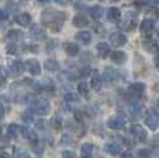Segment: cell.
Here are the masks:
<instances>
[{"label": "cell", "mask_w": 159, "mask_h": 158, "mask_svg": "<svg viewBox=\"0 0 159 158\" xmlns=\"http://www.w3.org/2000/svg\"><path fill=\"white\" fill-rule=\"evenodd\" d=\"M66 16L63 12L60 11H52V10H47L42 13V23L51 29L53 32L60 31L64 20H66Z\"/></svg>", "instance_id": "6da1fadb"}, {"label": "cell", "mask_w": 159, "mask_h": 158, "mask_svg": "<svg viewBox=\"0 0 159 158\" xmlns=\"http://www.w3.org/2000/svg\"><path fill=\"white\" fill-rule=\"evenodd\" d=\"M50 108H51V105L49 100L44 98L36 99L32 104V111L38 115H47L50 112Z\"/></svg>", "instance_id": "7a4b0ae2"}, {"label": "cell", "mask_w": 159, "mask_h": 158, "mask_svg": "<svg viewBox=\"0 0 159 158\" xmlns=\"http://www.w3.org/2000/svg\"><path fill=\"white\" fill-rule=\"evenodd\" d=\"M145 125L151 130L156 131L159 127V115L154 109H148L145 114Z\"/></svg>", "instance_id": "3957f363"}, {"label": "cell", "mask_w": 159, "mask_h": 158, "mask_svg": "<svg viewBox=\"0 0 159 158\" xmlns=\"http://www.w3.org/2000/svg\"><path fill=\"white\" fill-rule=\"evenodd\" d=\"M125 125H126V120L121 115H113L107 121V126L111 130H122Z\"/></svg>", "instance_id": "277c9868"}, {"label": "cell", "mask_w": 159, "mask_h": 158, "mask_svg": "<svg viewBox=\"0 0 159 158\" xmlns=\"http://www.w3.org/2000/svg\"><path fill=\"white\" fill-rule=\"evenodd\" d=\"M129 133L133 138H135L138 142L144 143L147 139V133L144 130V127H141L140 125H132L129 127Z\"/></svg>", "instance_id": "5b68a950"}, {"label": "cell", "mask_w": 159, "mask_h": 158, "mask_svg": "<svg viewBox=\"0 0 159 158\" xmlns=\"http://www.w3.org/2000/svg\"><path fill=\"white\" fill-rule=\"evenodd\" d=\"M145 89H146V86L144 85V83H141V82H137V83H133V85L129 86L128 92H129L131 98L138 99V98H140V96L144 94Z\"/></svg>", "instance_id": "8992f818"}, {"label": "cell", "mask_w": 159, "mask_h": 158, "mask_svg": "<svg viewBox=\"0 0 159 158\" xmlns=\"http://www.w3.org/2000/svg\"><path fill=\"white\" fill-rule=\"evenodd\" d=\"M25 67H26V69L29 70V72L31 75H33V76H38V75H40V72H42L39 62L34 58L27 59L26 62H25Z\"/></svg>", "instance_id": "52a82bcc"}, {"label": "cell", "mask_w": 159, "mask_h": 158, "mask_svg": "<svg viewBox=\"0 0 159 158\" xmlns=\"http://www.w3.org/2000/svg\"><path fill=\"white\" fill-rule=\"evenodd\" d=\"M153 29H154V21L152 19H145L143 20L141 25H140V31H141V35L148 38L153 32Z\"/></svg>", "instance_id": "ba28073f"}, {"label": "cell", "mask_w": 159, "mask_h": 158, "mask_svg": "<svg viewBox=\"0 0 159 158\" xmlns=\"http://www.w3.org/2000/svg\"><path fill=\"white\" fill-rule=\"evenodd\" d=\"M109 40H111L112 45L115 46V48H119V46L125 45V44L127 43V37L125 36V35H122L121 32L112 33L111 37H109Z\"/></svg>", "instance_id": "9c48e42d"}, {"label": "cell", "mask_w": 159, "mask_h": 158, "mask_svg": "<svg viewBox=\"0 0 159 158\" xmlns=\"http://www.w3.org/2000/svg\"><path fill=\"white\" fill-rule=\"evenodd\" d=\"M24 70H25V66L20 61H14L13 63L10 66V68H8V74L12 77H17V76L21 75L24 72Z\"/></svg>", "instance_id": "30bf717a"}, {"label": "cell", "mask_w": 159, "mask_h": 158, "mask_svg": "<svg viewBox=\"0 0 159 158\" xmlns=\"http://www.w3.org/2000/svg\"><path fill=\"white\" fill-rule=\"evenodd\" d=\"M30 36L32 37L33 40H44L47 37V32L43 27H40L38 24H34L31 26L30 29Z\"/></svg>", "instance_id": "8fae6325"}, {"label": "cell", "mask_w": 159, "mask_h": 158, "mask_svg": "<svg viewBox=\"0 0 159 158\" xmlns=\"http://www.w3.org/2000/svg\"><path fill=\"white\" fill-rule=\"evenodd\" d=\"M20 132L23 134V137L25 139H27L29 142H32V143H36L38 140V137L36 134V132L31 130L30 127H26V126H20Z\"/></svg>", "instance_id": "7c38bea8"}, {"label": "cell", "mask_w": 159, "mask_h": 158, "mask_svg": "<svg viewBox=\"0 0 159 158\" xmlns=\"http://www.w3.org/2000/svg\"><path fill=\"white\" fill-rule=\"evenodd\" d=\"M111 58L112 61L115 63V64H119V66H122L125 62L127 61V55L124 51H120V50H116V51H113L112 55H111Z\"/></svg>", "instance_id": "4fadbf2b"}, {"label": "cell", "mask_w": 159, "mask_h": 158, "mask_svg": "<svg viewBox=\"0 0 159 158\" xmlns=\"http://www.w3.org/2000/svg\"><path fill=\"white\" fill-rule=\"evenodd\" d=\"M103 77H105V80H106L107 82H115L116 80L119 79V74H118V72L115 69L108 67V68H106V70H105Z\"/></svg>", "instance_id": "5bb4252c"}, {"label": "cell", "mask_w": 159, "mask_h": 158, "mask_svg": "<svg viewBox=\"0 0 159 158\" xmlns=\"http://www.w3.org/2000/svg\"><path fill=\"white\" fill-rule=\"evenodd\" d=\"M92 88L95 92H100L102 88V77L98 72H95L92 76Z\"/></svg>", "instance_id": "9a60e30c"}, {"label": "cell", "mask_w": 159, "mask_h": 158, "mask_svg": "<svg viewBox=\"0 0 159 158\" xmlns=\"http://www.w3.org/2000/svg\"><path fill=\"white\" fill-rule=\"evenodd\" d=\"M75 38L76 40L81 42L82 44H89L92 42V33L89 31H81V32L76 33Z\"/></svg>", "instance_id": "2e32d148"}, {"label": "cell", "mask_w": 159, "mask_h": 158, "mask_svg": "<svg viewBox=\"0 0 159 158\" xmlns=\"http://www.w3.org/2000/svg\"><path fill=\"white\" fill-rule=\"evenodd\" d=\"M94 151V146L90 143H84L81 146V156L82 158H92Z\"/></svg>", "instance_id": "e0dca14e"}, {"label": "cell", "mask_w": 159, "mask_h": 158, "mask_svg": "<svg viewBox=\"0 0 159 158\" xmlns=\"http://www.w3.org/2000/svg\"><path fill=\"white\" fill-rule=\"evenodd\" d=\"M107 18L111 20V21H113V23L119 21L120 18H121V12H120V10L116 8V7L109 8V10H108V13H107Z\"/></svg>", "instance_id": "ac0fdd59"}, {"label": "cell", "mask_w": 159, "mask_h": 158, "mask_svg": "<svg viewBox=\"0 0 159 158\" xmlns=\"http://www.w3.org/2000/svg\"><path fill=\"white\" fill-rule=\"evenodd\" d=\"M105 151L107 153H109V155H112V156H118V155L121 153V149H120V146L118 144L109 143V144L105 145Z\"/></svg>", "instance_id": "d6986e66"}, {"label": "cell", "mask_w": 159, "mask_h": 158, "mask_svg": "<svg viewBox=\"0 0 159 158\" xmlns=\"http://www.w3.org/2000/svg\"><path fill=\"white\" fill-rule=\"evenodd\" d=\"M16 21H17V24H19L20 26L26 27L29 26V24L31 21V17L27 13H20L16 17Z\"/></svg>", "instance_id": "ffe728a7"}, {"label": "cell", "mask_w": 159, "mask_h": 158, "mask_svg": "<svg viewBox=\"0 0 159 158\" xmlns=\"http://www.w3.org/2000/svg\"><path fill=\"white\" fill-rule=\"evenodd\" d=\"M73 24H74V26L82 29V27H86L87 25L89 24V21L87 19V17L82 16V14H79V16H75V18H74V20H73Z\"/></svg>", "instance_id": "44dd1931"}, {"label": "cell", "mask_w": 159, "mask_h": 158, "mask_svg": "<svg viewBox=\"0 0 159 158\" xmlns=\"http://www.w3.org/2000/svg\"><path fill=\"white\" fill-rule=\"evenodd\" d=\"M44 67L48 72H57L60 69V63L53 58H49L44 62Z\"/></svg>", "instance_id": "7402d4cb"}, {"label": "cell", "mask_w": 159, "mask_h": 158, "mask_svg": "<svg viewBox=\"0 0 159 158\" xmlns=\"http://www.w3.org/2000/svg\"><path fill=\"white\" fill-rule=\"evenodd\" d=\"M64 49H66V53L69 55V56H71V57H74V56H76L77 53H80V48L77 44H75V43H66V45H64Z\"/></svg>", "instance_id": "603a6c76"}, {"label": "cell", "mask_w": 159, "mask_h": 158, "mask_svg": "<svg viewBox=\"0 0 159 158\" xmlns=\"http://www.w3.org/2000/svg\"><path fill=\"white\" fill-rule=\"evenodd\" d=\"M96 50H98V53H99L100 56H101L102 58H105V57H107V55L109 53V51H111V48H109V45H108L107 43L101 42V43H99V44L96 45Z\"/></svg>", "instance_id": "cb8c5ba5"}, {"label": "cell", "mask_w": 159, "mask_h": 158, "mask_svg": "<svg viewBox=\"0 0 159 158\" xmlns=\"http://www.w3.org/2000/svg\"><path fill=\"white\" fill-rule=\"evenodd\" d=\"M90 14H92L93 19H95V20L101 19L102 16H103V8L101 6H94L93 8L90 10Z\"/></svg>", "instance_id": "d4e9b609"}, {"label": "cell", "mask_w": 159, "mask_h": 158, "mask_svg": "<svg viewBox=\"0 0 159 158\" xmlns=\"http://www.w3.org/2000/svg\"><path fill=\"white\" fill-rule=\"evenodd\" d=\"M64 100L66 102H71V104H80L81 102V98L76 93H66L64 95Z\"/></svg>", "instance_id": "484cf974"}, {"label": "cell", "mask_w": 159, "mask_h": 158, "mask_svg": "<svg viewBox=\"0 0 159 158\" xmlns=\"http://www.w3.org/2000/svg\"><path fill=\"white\" fill-rule=\"evenodd\" d=\"M18 131H19V128L16 124H10L7 126V136H8V138H16L17 134H18Z\"/></svg>", "instance_id": "4316f807"}, {"label": "cell", "mask_w": 159, "mask_h": 158, "mask_svg": "<svg viewBox=\"0 0 159 158\" xmlns=\"http://www.w3.org/2000/svg\"><path fill=\"white\" fill-rule=\"evenodd\" d=\"M77 91L79 93L82 95V96H87L88 94H89V88H88V85H87V82H80L79 85H77Z\"/></svg>", "instance_id": "83f0119b"}, {"label": "cell", "mask_w": 159, "mask_h": 158, "mask_svg": "<svg viewBox=\"0 0 159 158\" xmlns=\"http://www.w3.org/2000/svg\"><path fill=\"white\" fill-rule=\"evenodd\" d=\"M21 35L23 33L20 32V31H18V30H10L6 35V38L8 40H17Z\"/></svg>", "instance_id": "f1b7e54d"}, {"label": "cell", "mask_w": 159, "mask_h": 158, "mask_svg": "<svg viewBox=\"0 0 159 158\" xmlns=\"http://www.w3.org/2000/svg\"><path fill=\"white\" fill-rule=\"evenodd\" d=\"M129 112H131V114H132L133 117H138V115H140V113H141V105L137 104V102L133 104V105H131Z\"/></svg>", "instance_id": "f546056e"}, {"label": "cell", "mask_w": 159, "mask_h": 158, "mask_svg": "<svg viewBox=\"0 0 159 158\" xmlns=\"http://www.w3.org/2000/svg\"><path fill=\"white\" fill-rule=\"evenodd\" d=\"M51 126H52L55 130H61V127H62V119L61 117L58 115H55L52 119H51Z\"/></svg>", "instance_id": "4dcf8cb0"}, {"label": "cell", "mask_w": 159, "mask_h": 158, "mask_svg": "<svg viewBox=\"0 0 159 158\" xmlns=\"http://www.w3.org/2000/svg\"><path fill=\"white\" fill-rule=\"evenodd\" d=\"M5 86H6V72L0 66V88H4Z\"/></svg>", "instance_id": "1f68e13d"}, {"label": "cell", "mask_w": 159, "mask_h": 158, "mask_svg": "<svg viewBox=\"0 0 159 158\" xmlns=\"http://www.w3.org/2000/svg\"><path fill=\"white\" fill-rule=\"evenodd\" d=\"M145 46H146V49L148 50V51H154L156 49H157V44L153 42V40H150V37L147 38V40L145 42Z\"/></svg>", "instance_id": "d6a6232c"}, {"label": "cell", "mask_w": 159, "mask_h": 158, "mask_svg": "<svg viewBox=\"0 0 159 158\" xmlns=\"http://www.w3.org/2000/svg\"><path fill=\"white\" fill-rule=\"evenodd\" d=\"M138 156H139L140 158H150L151 157V151L147 150V149H143V150H139Z\"/></svg>", "instance_id": "836d02e7"}, {"label": "cell", "mask_w": 159, "mask_h": 158, "mask_svg": "<svg viewBox=\"0 0 159 158\" xmlns=\"http://www.w3.org/2000/svg\"><path fill=\"white\" fill-rule=\"evenodd\" d=\"M16 158H31V157H30L29 152H26L25 150H23V149H19V150H17V156H16Z\"/></svg>", "instance_id": "e575fe53"}, {"label": "cell", "mask_w": 159, "mask_h": 158, "mask_svg": "<svg viewBox=\"0 0 159 158\" xmlns=\"http://www.w3.org/2000/svg\"><path fill=\"white\" fill-rule=\"evenodd\" d=\"M32 149H33V152H34V153H37V155H42V153L44 152V146H42L39 143L33 145Z\"/></svg>", "instance_id": "d590c367"}, {"label": "cell", "mask_w": 159, "mask_h": 158, "mask_svg": "<svg viewBox=\"0 0 159 158\" xmlns=\"http://www.w3.org/2000/svg\"><path fill=\"white\" fill-rule=\"evenodd\" d=\"M21 118H23V121H25V123H31L32 121V115L29 112L23 113L21 114Z\"/></svg>", "instance_id": "8d00e7d4"}, {"label": "cell", "mask_w": 159, "mask_h": 158, "mask_svg": "<svg viewBox=\"0 0 159 158\" xmlns=\"http://www.w3.org/2000/svg\"><path fill=\"white\" fill-rule=\"evenodd\" d=\"M62 157L63 158H75L76 157V155H75V152H73V151H63L62 152Z\"/></svg>", "instance_id": "74e56055"}, {"label": "cell", "mask_w": 159, "mask_h": 158, "mask_svg": "<svg viewBox=\"0 0 159 158\" xmlns=\"http://www.w3.org/2000/svg\"><path fill=\"white\" fill-rule=\"evenodd\" d=\"M55 1L61 6H68V5H70L73 2V0H55Z\"/></svg>", "instance_id": "f35d334b"}, {"label": "cell", "mask_w": 159, "mask_h": 158, "mask_svg": "<svg viewBox=\"0 0 159 158\" xmlns=\"http://www.w3.org/2000/svg\"><path fill=\"white\" fill-rule=\"evenodd\" d=\"M16 51H17V46H16V44L11 43V44H8V45H7V53H14Z\"/></svg>", "instance_id": "ab89813d"}, {"label": "cell", "mask_w": 159, "mask_h": 158, "mask_svg": "<svg viewBox=\"0 0 159 158\" xmlns=\"http://www.w3.org/2000/svg\"><path fill=\"white\" fill-rule=\"evenodd\" d=\"M5 117V108H4V106L0 104V120H2Z\"/></svg>", "instance_id": "60d3db41"}, {"label": "cell", "mask_w": 159, "mask_h": 158, "mask_svg": "<svg viewBox=\"0 0 159 158\" xmlns=\"http://www.w3.org/2000/svg\"><path fill=\"white\" fill-rule=\"evenodd\" d=\"M70 142H71V139H70V137H69L68 134H64V136L62 137V143H68V144H69Z\"/></svg>", "instance_id": "b9f144b4"}, {"label": "cell", "mask_w": 159, "mask_h": 158, "mask_svg": "<svg viewBox=\"0 0 159 158\" xmlns=\"http://www.w3.org/2000/svg\"><path fill=\"white\" fill-rule=\"evenodd\" d=\"M6 19H7V13L4 12V11H0V20L4 21V20H6Z\"/></svg>", "instance_id": "7bdbcfd3"}, {"label": "cell", "mask_w": 159, "mask_h": 158, "mask_svg": "<svg viewBox=\"0 0 159 158\" xmlns=\"http://www.w3.org/2000/svg\"><path fill=\"white\" fill-rule=\"evenodd\" d=\"M44 125H45V123L44 121H38L36 126H37V128H39V130H44Z\"/></svg>", "instance_id": "ee69618b"}, {"label": "cell", "mask_w": 159, "mask_h": 158, "mask_svg": "<svg viewBox=\"0 0 159 158\" xmlns=\"http://www.w3.org/2000/svg\"><path fill=\"white\" fill-rule=\"evenodd\" d=\"M82 75H83V76H84V75H88V74H89V72H90V69H89V68H88V67H87V68H83V69H82Z\"/></svg>", "instance_id": "f6af8a7d"}, {"label": "cell", "mask_w": 159, "mask_h": 158, "mask_svg": "<svg viewBox=\"0 0 159 158\" xmlns=\"http://www.w3.org/2000/svg\"><path fill=\"white\" fill-rule=\"evenodd\" d=\"M0 158H10V155L5 151H0Z\"/></svg>", "instance_id": "bcb514c9"}, {"label": "cell", "mask_w": 159, "mask_h": 158, "mask_svg": "<svg viewBox=\"0 0 159 158\" xmlns=\"http://www.w3.org/2000/svg\"><path fill=\"white\" fill-rule=\"evenodd\" d=\"M122 158H132V156H131V152H125V153L122 155Z\"/></svg>", "instance_id": "7dc6e473"}, {"label": "cell", "mask_w": 159, "mask_h": 158, "mask_svg": "<svg viewBox=\"0 0 159 158\" xmlns=\"http://www.w3.org/2000/svg\"><path fill=\"white\" fill-rule=\"evenodd\" d=\"M147 1L152 2V4H154V5H158V4H159V0H147Z\"/></svg>", "instance_id": "c3c4849f"}, {"label": "cell", "mask_w": 159, "mask_h": 158, "mask_svg": "<svg viewBox=\"0 0 159 158\" xmlns=\"http://www.w3.org/2000/svg\"><path fill=\"white\" fill-rule=\"evenodd\" d=\"M38 1H40V2H48L49 0H38Z\"/></svg>", "instance_id": "681fc988"}, {"label": "cell", "mask_w": 159, "mask_h": 158, "mask_svg": "<svg viewBox=\"0 0 159 158\" xmlns=\"http://www.w3.org/2000/svg\"><path fill=\"white\" fill-rule=\"evenodd\" d=\"M111 1H115V2H118V1H119V0H111Z\"/></svg>", "instance_id": "f907efd6"}, {"label": "cell", "mask_w": 159, "mask_h": 158, "mask_svg": "<svg viewBox=\"0 0 159 158\" xmlns=\"http://www.w3.org/2000/svg\"><path fill=\"white\" fill-rule=\"evenodd\" d=\"M21 1H29V0H21Z\"/></svg>", "instance_id": "816d5d0a"}, {"label": "cell", "mask_w": 159, "mask_h": 158, "mask_svg": "<svg viewBox=\"0 0 159 158\" xmlns=\"http://www.w3.org/2000/svg\"><path fill=\"white\" fill-rule=\"evenodd\" d=\"M158 70H159V63H158Z\"/></svg>", "instance_id": "f5cc1de1"}]
</instances>
